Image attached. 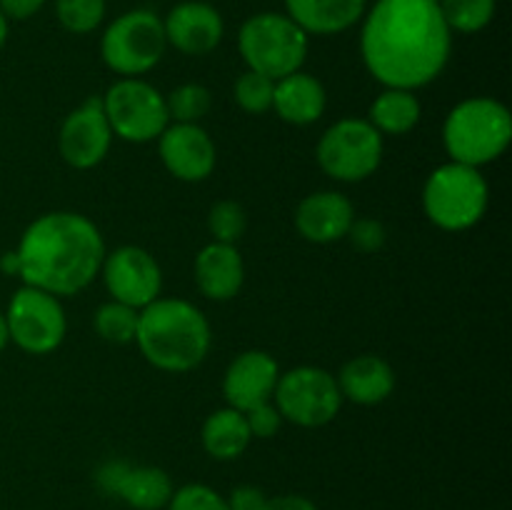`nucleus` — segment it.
Masks as SVG:
<instances>
[{
	"label": "nucleus",
	"instance_id": "nucleus-1",
	"mask_svg": "<svg viewBox=\"0 0 512 510\" xmlns=\"http://www.w3.org/2000/svg\"><path fill=\"white\" fill-rule=\"evenodd\" d=\"M360 23L363 63L385 88H425L453 53V30L438 0H375Z\"/></svg>",
	"mask_w": 512,
	"mask_h": 510
},
{
	"label": "nucleus",
	"instance_id": "nucleus-2",
	"mask_svg": "<svg viewBox=\"0 0 512 510\" xmlns=\"http://www.w3.org/2000/svg\"><path fill=\"white\" fill-rule=\"evenodd\" d=\"M105 240L98 225L80 213L55 210L35 218L15 248L23 285L55 298L78 295L100 275Z\"/></svg>",
	"mask_w": 512,
	"mask_h": 510
},
{
	"label": "nucleus",
	"instance_id": "nucleus-3",
	"mask_svg": "<svg viewBox=\"0 0 512 510\" xmlns=\"http://www.w3.org/2000/svg\"><path fill=\"white\" fill-rule=\"evenodd\" d=\"M213 330L198 305L183 298H158L138 313L135 345L153 368L188 373L210 353Z\"/></svg>",
	"mask_w": 512,
	"mask_h": 510
},
{
	"label": "nucleus",
	"instance_id": "nucleus-4",
	"mask_svg": "<svg viewBox=\"0 0 512 510\" xmlns=\"http://www.w3.org/2000/svg\"><path fill=\"white\" fill-rule=\"evenodd\" d=\"M512 143V115L500 100L468 98L455 105L443 123L445 153L455 163L483 168Z\"/></svg>",
	"mask_w": 512,
	"mask_h": 510
},
{
	"label": "nucleus",
	"instance_id": "nucleus-5",
	"mask_svg": "<svg viewBox=\"0 0 512 510\" xmlns=\"http://www.w3.org/2000/svg\"><path fill=\"white\" fill-rule=\"evenodd\" d=\"M490 205V185L480 168L463 163L440 165L423 185V210L430 223L448 233H463L485 218Z\"/></svg>",
	"mask_w": 512,
	"mask_h": 510
},
{
	"label": "nucleus",
	"instance_id": "nucleus-6",
	"mask_svg": "<svg viewBox=\"0 0 512 510\" xmlns=\"http://www.w3.org/2000/svg\"><path fill=\"white\" fill-rule=\"evenodd\" d=\"M310 38L285 13L250 15L238 30V50L248 70L280 80L303 70Z\"/></svg>",
	"mask_w": 512,
	"mask_h": 510
},
{
	"label": "nucleus",
	"instance_id": "nucleus-7",
	"mask_svg": "<svg viewBox=\"0 0 512 510\" xmlns=\"http://www.w3.org/2000/svg\"><path fill=\"white\" fill-rule=\"evenodd\" d=\"M168 50L163 18L153 10H128L105 28L100 58L120 78H140L163 60Z\"/></svg>",
	"mask_w": 512,
	"mask_h": 510
},
{
	"label": "nucleus",
	"instance_id": "nucleus-8",
	"mask_svg": "<svg viewBox=\"0 0 512 510\" xmlns=\"http://www.w3.org/2000/svg\"><path fill=\"white\" fill-rule=\"evenodd\" d=\"M385 138L368 118H343L318 140L315 158L320 170L338 183L368 180L383 163Z\"/></svg>",
	"mask_w": 512,
	"mask_h": 510
},
{
	"label": "nucleus",
	"instance_id": "nucleus-9",
	"mask_svg": "<svg viewBox=\"0 0 512 510\" xmlns=\"http://www.w3.org/2000/svg\"><path fill=\"white\" fill-rule=\"evenodd\" d=\"M273 405L283 423H293L298 428H323L340 413L343 395L333 373L318 365H298L280 373Z\"/></svg>",
	"mask_w": 512,
	"mask_h": 510
},
{
	"label": "nucleus",
	"instance_id": "nucleus-10",
	"mask_svg": "<svg viewBox=\"0 0 512 510\" xmlns=\"http://www.w3.org/2000/svg\"><path fill=\"white\" fill-rule=\"evenodd\" d=\"M100 100L113 138L125 143H153L170 125L165 95L143 78H120Z\"/></svg>",
	"mask_w": 512,
	"mask_h": 510
},
{
	"label": "nucleus",
	"instance_id": "nucleus-11",
	"mask_svg": "<svg viewBox=\"0 0 512 510\" xmlns=\"http://www.w3.org/2000/svg\"><path fill=\"white\" fill-rule=\"evenodd\" d=\"M5 323H8L10 343L28 355L53 353L68 333V320L60 298L33 285L15 290L5 310Z\"/></svg>",
	"mask_w": 512,
	"mask_h": 510
},
{
	"label": "nucleus",
	"instance_id": "nucleus-12",
	"mask_svg": "<svg viewBox=\"0 0 512 510\" xmlns=\"http://www.w3.org/2000/svg\"><path fill=\"white\" fill-rule=\"evenodd\" d=\"M100 275L110 300L135 310H143L145 305L158 300L163 290V270L158 260L138 245H120L113 253H105Z\"/></svg>",
	"mask_w": 512,
	"mask_h": 510
},
{
	"label": "nucleus",
	"instance_id": "nucleus-13",
	"mask_svg": "<svg viewBox=\"0 0 512 510\" xmlns=\"http://www.w3.org/2000/svg\"><path fill=\"white\" fill-rule=\"evenodd\" d=\"M113 145V130L105 118L103 100L88 98L63 120L58 133V150L75 170H90L103 163Z\"/></svg>",
	"mask_w": 512,
	"mask_h": 510
},
{
	"label": "nucleus",
	"instance_id": "nucleus-14",
	"mask_svg": "<svg viewBox=\"0 0 512 510\" xmlns=\"http://www.w3.org/2000/svg\"><path fill=\"white\" fill-rule=\"evenodd\" d=\"M158 155L165 170L183 183H203L218 163L213 138L195 123H170L158 138Z\"/></svg>",
	"mask_w": 512,
	"mask_h": 510
},
{
	"label": "nucleus",
	"instance_id": "nucleus-15",
	"mask_svg": "<svg viewBox=\"0 0 512 510\" xmlns=\"http://www.w3.org/2000/svg\"><path fill=\"white\" fill-rule=\"evenodd\" d=\"M278 378L280 365L273 355L265 350H245L238 358H233L223 375L225 403L240 413L260 403H268L273 400Z\"/></svg>",
	"mask_w": 512,
	"mask_h": 510
},
{
	"label": "nucleus",
	"instance_id": "nucleus-16",
	"mask_svg": "<svg viewBox=\"0 0 512 510\" xmlns=\"http://www.w3.org/2000/svg\"><path fill=\"white\" fill-rule=\"evenodd\" d=\"M163 30L168 45L183 55H208L220 45L225 35L223 15L218 8L203 0L178 3L163 18Z\"/></svg>",
	"mask_w": 512,
	"mask_h": 510
},
{
	"label": "nucleus",
	"instance_id": "nucleus-17",
	"mask_svg": "<svg viewBox=\"0 0 512 510\" xmlns=\"http://www.w3.org/2000/svg\"><path fill=\"white\" fill-rule=\"evenodd\" d=\"M353 220V203L348 195L338 193V190H318V193L305 195L295 210V228L308 243L315 245L345 240Z\"/></svg>",
	"mask_w": 512,
	"mask_h": 510
},
{
	"label": "nucleus",
	"instance_id": "nucleus-18",
	"mask_svg": "<svg viewBox=\"0 0 512 510\" xmlns=\"http://www.w3.org/2000/svg\"><path fill=\"white\" fill-rule=\"evenodd\" d=\"M193 278L200 293L208 300H215V303L233 300L245 283L243 255L235 245L210 240L195 255Z\"/></svg>",
	"mask_w": 512,
	"mask_h": 510
},
{
	"label": "nucleus",
	"instance_id": "nucleus-19",
	"mask_svg": "<svg viewBox=\"0 0 512 510\" xmlns=\"http://www.w3.org/2000/svg\"><path fill=\"white\" fill-rule=\"evenodd\" d=\"M325 108H328V93L315 75L295 70V73L275 80L273 108L270 110H275L285 123L300 125V128L313 125L323 118Z\"/></svg>",
	"mask_w": 512,
	"mask_h": 510
},
{
	"label": "nucleus",
	"instance_id": "nucleus-20",
	"mask_svg": "<svg viewBox=\"0 0 512 510\" xmlns=\"http://www.w3.org/2000/svg\"><path fill=\"white\" fill-rule=\"evenodd\" d=\"M343 400L355 405H380L395 390V370L385 358L373 353L348 360L335 375Z\"/></svg>",
	"mask_w": 512,
	"mask_h": 510
},
{
	"label": "nucleus",
	"instance_id": "nucleus-21",
	"mask_svg": "<svg viewBox=\"0 0 512 510\" xmlns=\"http://www.w3.org/2000/svg\"><path fill=\"white\" fill-rule=\"evenodd\" d=\"M285 15L305 35H340L358 25L368 0H283Z\"/></svg>",
	"mask_w": 512,
	"mask_h": 510
},
{
	"label": "nucleus",
	"instance_id": "nucleus-22",
	"mask_svg": "<svg viewBox=\"0 0 512 510\" xmlns=\"http://www.w3.org/2000/svg\"><path fill=\"white\" fill-rule=\"evenodd\" d=\"M200 443L210 458L225 463V460L240 458L253 443V435H250L245 415L225 405V408L215 410L205 418L203 430H200Z\"/></svg>",
	"mask_w": 512,
	"mask_h": 510
},
{
	"label": "nucleus",
	"instance_id": "nucleus-23",
	"mask_svg": "<svg viewBox=\"0 0 512 510\" xmlns=\"http://www.w3.org/2000/svg\"><path fill=\"white\" fill-rule=\"evenodd\" d=\"M173 480L158 465H130L113 498L133 510H163L173 498Z\"/></svg>",
	"mask_w": 512,
	"mask_h": 510
},
{
	"label": "nucleus",
	"instance_id": "nucleus-24",
	"mask_svg": "<svg viewBox=\"0 0 512 510\" xmlns=\"http://www.w3.org/2000/svg\"><path fill=\"white\" fill-rule=\"evenodd\" d=\"M423 105H420L415 90L385 88L378 98L370 103L368 120L380 135H405L420 123Z\"/></svg>",
	"mask_w": 512,
	"mask_h": 510
},
{
	"label": "nucleus",
	"instance_id": "nucleus-25",
	"mask_svg": "<svg viewBox=\"0 0 512 510\" xmlns=\"http://www.w3.org/2000/svg\"><path fill=\"white\" fill-rule=\"evenodd\" d=\"M438 5L448 28L465 35L488 28L498 10V0H438Z\"/></svg>",
	"mask_w": 512,
	"mask_h": 510
},
{
	"label": "nucleus",
	"instance_id": "nucleus-26",
	"mask_svg": "<svg viewBox=\"0 0 512 510\" xmlns=\"http://www.w3.org/2000/svg\"><path fill=\"white\" fill-rule=\"evenodd\" d=\"M138 313L140 310L130 308V305L118 303V300H108V303H103L98 310H95L93 328L105 343H113V345L135 343Z\"/></svg>",
	"mask_w": 512,
	"mask_h": 510
},
{
	"label": "nucleus",
	"instance_id": "nucleus-27",
	"mask_svg": "<svg viewBox=\"0 0 512 510\" xmlns=\"http://www.w3.org/2000/svg\"><path fill=\"white\" fill-rule=\"evenodd\" d=\"M165 108H168L170 123H195L210 113L213 108V95L200 83H183L165 95Z\"/></svg>",
	"mask_w": 512,
	"mask_h": 510
},
{
	"label": "nucleus",
	"instance_id": "nucleus-28",
	"mask_svg": "<svg viewBox=\"0 0 512 510\" xmlns=\"http://www.w3.org/2000/svg\"><path fill=\"white\" fill-rule=\"evenodd\" d=\"M273 90L275 80H270L268 75L255 73V70H245L235 80L233 98L238 108L245 110V113L263 115L273 108Z\"/></svg>",
	"mask_w": 512,
	"mask_h": 510
},
{
	"label": "nucleus",
	"instance_id": "nucleus-29",
	"mask_svg": "<svg viewBox=\"0 0 512 510\" xmlns=\"http://www.w3.org/2000/svg\"><path fill=\"white\" fill-rule=\"evenodd\" d=\"M58 23L73 35H88L103 23L105 0H55Z\"/></svg>",
	"mask_w": 512,
	"mask_h": 510
},
{
	"label": "nucleus",
	"instance_id": "nucleus-30",
	"mask_svg": "<svg viewBox=\"0 0 512 510\" xmlns=\"http://www.w3.org/2000/svg\"><path fill=\"white\" fill-rule=\"evenodd\" d=\"M208 230L215 243L235 245L248 230V213L238 200H218L208 213Z\"/></svg>",
	"mask_w": 512,
	"mask_h": 510
},
{
	"label": "nucleus",
	"instance_id": "nucleus-31",
	"mask_svg": "<svg viewBox=\"0 0 512 510\" xmlns=\"http://www.w3.org/2000/svg\"><path fill=\"white\" fill-rule=\"evenodd\" d=\"M168 510H230L225 495L205 483H188L173 490Z\"/></svg>",
	"mask_w": 512,
	"mask_h": 510
},
{
	"label": "nucleus",
	"instance_id": "nucleus-32",
	"mask_svg": "<svg viewBox=\"0 0 512 510\" xmlns=\"http://www.w3.org/2000/svg\"><path fill=\"white\" fill-rule=\"evenodd\" d=\"M345 240H348L358 253L373 255L385 248L388 230H385V225L375 218H355L353 223H350Z\"/></svg>",
	"mask_w": 512,
	"mask_h": 510
},
{
	"label": "nucleus",
	"instance_id": "nucleus-33",
	"mask_svg": "<svg viewBox=\"0 0 512 510\" xmlns=\"http://www.w3.org/2000/svg\"><path fill=\"white\" fill-rule=\"evenodd\" d=\"M243 415H245V420H248L250 435H253V438H260V440L278 435L280 425H283V418H280V413H278V408L273 405V400L255 405V408L245 410Z\"/></svg>",
	"mask_w": 512,
	"mask_h": 510
},
{
	"label": "nucleus",
	"instance_id": "nucleus-34",
	"mask_svg": "<svg viewBox=\"0 0 512 510\" xmlns=\"http://www.w3.org/2000/svg\"><path fill=\"white\" fill-rule=\"evenodd\" d=\"M225 500H228L230 510H263L268 495H265V490L258 488V485L243 483L235 485Z\"/></svg>",
	"mask_w": 512,
	"mask_h": 510
},
{
	"label": "nucleus",
	"instance_id": "nucleus-35",
	"mask_svg": "<svg viewBox=\"0 0 512 510\" xmlns=\"http://www.w3.org/2000/svg\"><path fill=\"white\" fill-rule=\"evenodd\" d=\"M128 468H130L128 460H108V463L100 465L98 473H95V483H98V488L103 490L105 495H115L118 483L123 480L125 470Z\"/></svg>",
	"mask_w": 512,
	"mask_h": 510
},
{
	"label": "nucleus",
	"instance_id": "nucleus-36",
	"mask_svg": "<svg viewBox=\"0 0 512 510\" xmlns=\"http://www.w3.org/2000/svg\"><path fill=\"white\" fill-rule=\"evenodd\" d=\"M48 0H0V13L8 20H28L43 10Z\"/></svg>",
	"mask_w": 512,
	"mask_h": 510
},
{
	"label": "nucleus",
	"instance_id": "nucleus-37",
	"mask_svg": "<svg viewBox=\"0 0 512 510\" xmlns=\"http://www.w3.org/2000/svg\"><path fill=\"white\" fill-rule=\"evenodd\" d=\"M263 510H318V505L305 495H275L265 500Z\"/></svg>",
	"mask_w": 512,
	"mask_h": 510
},
{
	"label": "nucleus",
	"instance_id": "nucleus-38",
	"mask_svg": "<svg viewBox=\"0 0 512 510\" xmlns=\"http://www.w3.org/2000/svg\"><path fill=\"white\" fill-rule=\"evenodd\" d=\"M10 343V335H8V323H5V313L0 310V353L5 350V345Z\"/></svg>",
	"mask_w": 512,
	"mask_h": 510
},
{
	"label": "nucleus",
	"instance_id": "nucleus-39",
	"mask_svg": "<svg viewBox=\"0 0 512 510\" xmlns=\"http://www.w3.org/2000/svg\"><path fill=\"white\" fill-rule=\"evenodd\" d=\"M8 30H10V20L0 13V48H3L5 40H8Z\"/></svg>",
	"mask_w": 512,
	"mask_h": 510
}]
</instances>
